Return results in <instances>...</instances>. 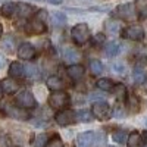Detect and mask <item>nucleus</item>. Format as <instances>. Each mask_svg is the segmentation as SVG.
I'll return each instance as SVG.
<instances>
[{
	"label": "nucleus",
	"instance_id": "f257e3e1",
	"mask_svg": "<svg viewBox=\"0 0 147 147\" xmlns=\"http://www.w3.org/2000/svg\"><path fill=\"white\" fill-rule=\"evenodd\" d=\"M71 35H72L74 43H75L77 46H82L90 38V30L85 24H77V25L72 28Z\"/></svg>",
	"mask_w": 147,
	"mask_h": 147
},
{
	"label": "nucleus",
	"instance_id": "f03ea898",
	"mask_svg": "<svg viewBox=\"0 0 147 147\" xmlns=\"http://www.w3.org/2000/svg\"><path fill=\"white\" fill-rule=\"evenodd\" d=\"M15 103H16V106L21 107V109H34V107L37 106V102H35V99H34V96H32L30 91H27V90H22V91H19V93L16 94Z\"/></svg>",
	"mask_w": 147,
	"mask_h": 147
},
{
	"label": "nucleus",
	"instance_id": "7ed1b4c3",
	"mask_svg": "<svg viewBox=\"0 0 147 147\" xmlns=\"http://www.w3.org/2000/svg\"><path fill=\"white\" fill-rule=\"evenodd\" d=\"M110 113H112V112H110V106L106 102H96L91 106V115H93V118L99 119V121L109 119Z\"/></svg>",
	"mask_w": 147,
	"mask_h": 147
},
{
	"label": "nucleus",
	"instance_id": "20e7f679",
	"mask_svg": "<svg viewBox=\"0 0 147 147\" xmlns=\"http://www.w3.org/2000/svg\"><path fill=\"white\" fill-rule=\"evenodd\" d=\"M69 103V96L65 91H55L53 94H50L49 97V106L53 109H63L65 106H68Z\"/></svg>",
	"mask_w": 147,
	"mask_h": 147
},
{
	"label": "nucleus",
	"instance_id": "39448f33",
	"mask_svg": "<svg viewBox=\"0 0 147 147\" xmlns=\"http://www.w3.org/2000/svg\"><path fill=\"white\" fill-rule=\"evenodd\" d=\"M122 37L131 41H140L144 38V30L141 25H129L122 31Z\"/></svg>",
	"mask_w": 147,
	"mask_h": 147
},
{
	"label": "nucleus",
	"instance_id": "423d86ee",
	"mask_svg": "<svg viewBox=\"0 0 147 147\" xmlns=\"http://www.w3.org/2000/svg\"><path fill=\"white\" fill-rule=\"evenodd\" d=\"M55 121L57 122L59 125L66 127V125H71V124H74V122L77 121V115H75V112H74V110H69V109L60 110L59 113H56Z\"/></svg>",
	"mask_w": 147,
	"mask_h": 147
},
{
	"label": "nucleus",
	"instance_id": "0eeeda50",
	"mask_svg": "<svg viewBox=\"0 0 147 147\" xmlns=\"http://www.w3.org/2000/svg\"><path fill=\"white\" fill-rule=\"evenodd\" d=\"M116 15L121 18V19H125V21H131L136 18V7L131 3H127V5H121L118 6L116 9Z\"/></svg>",
	"mask_w": 147,
	"mask_h": 147
},
{
	"label": "nucleus",
	"instance_id": "6e6552de",
	"mask_svg": "<svg viewBox=\"0 0 147 147\" xmlns=\"http://www.w3.org/2000/svg\"><path fill=\"white\" fill-rule=\"evenodd\" d=\"M37 52H35V47L30 43H22L19 47H18V56L19 59H24V60H32L35 57Z\"/></svg>",
	"mask_w": 147,
	"mask_h": 147
},
{
	"label": "nucleus",
	"instance_id": "1a4fd4ad",
	"mask_svg": "<svg viewBox=\"0 0 147 147\" xmlns=\"http://www.w3.org/2000/svg\"><path fill=\"white\" fill-rule=\"evenodd\" d=\"M96 138L97 136L91 131H87V132H81L77 141H78V147H91L93 144H96Z\"/></svg>",
	"mask_w": 147,
	"mask_h": 147
},
{
	"label": "nucleus",
	"instance_id": "9d476101",
	"mask_svg": "<svg viewBox=\"0 0 147 147\" xmlns=\"http://www.w3.org/2000/svg\"><path fill=\"white\" fill-rule=\"evenodd\" d=\"M19 87V84L13 80V78H3L2 81H0V90H2V93L5 94H12L15 93Z\"/></svg>",
	"mask_w": 147,
	"mask_h": 147
},
{
	"label": "nucleus",
	"instance_id": "9b49d317",
	"mask_svg": "<svg viewBox=\"0 0 147 147\" xmlns=\"http://www.w3.org/2000/svg\"><path fill=\"white\" fill-rule=\"evenodd\" d=\"M68 75L72 81H80L82 77H84V66L82 65H78V63H72L68 69Z\"/></svg>",
	"mask_w": 147,
	"mask_h": 147
},
{
	"label": "nucleus",
	"instance_id": "f8f14e48",
	"mask_svg": "<svg viewBox=\"0 0 147 147\" xmlns=\"http://www.w3.org/2000/svg\"><path fill=\"white\" fill-rule=\"evenodd\" d=\"M3 110H5V112L9 115V116H13V118H16V119H28L30 116L25 113V112H24V110H25V109H15L13 106H10V105H5L3 106Z\"/></svg>",
	"mask_w": 147,
	"mask_h": 147
},
{
	"label": "nucleus",
	"instance_id": "ddd939ff",
	"mask_svg": "<svg viewBox=\"0 0 147 147\" xmlns=\"http://www.w3.org/2000/svg\"><path fill=\"white\" fill-rule=\"evenodd\" d=\"M47 88L49 90H52V91H59V90H62L65 87V84L62 81V78L57 77V75H52V77H49L47 80Z\"/></svg>",
	"mask_w": 147,
	"mask_h": 147
},
{
	"label": "nucleus",
	"instance_id": "4468645a",
	"mask_svg": "<svg viewBox=\"0 0 147 147\" xmlns=\"http://www.w3.org/2000/svg\"><path fill=\"white\" fill-rule=\"evenodd\" d=\"M16 12L19 13L21 18H30V16L34 15L35 9L32 6L27 5V3H19V5H16Z\"/></svg>",
	"mask_w": 147,
	"mask_h": 147
},
{
	"label": "nucleus",
	"instance_id": "2eb2a0df",
	"mask_svg": "<svg viewBox=\"0 0 147 147\" xmlns=\"http://www.w3.org/2000/svg\"><path fill=\"white\" fill-rule=\"evenodd\" d=\"M9 72H10V75L13 78L25 77V68H24V65L19 63V62H13V63H12L10 68H9Z\"/></svg>",
	"mask_w": 147,
	"mask_h": 147
},
{
	"label": "nucleus",
	"instance_id": "dca6fc26",
	"mask_svg": "<svg viewBox=\"0 0 147 147\" xmlns=\"http://www.w3.org/2000/svg\"><path fill=\"white\" fill-rule=\"evenodd\" d=\"M127 146L128 147H143V137L138 132H131L127 137Z\"/></svg>",
	"mask_w": 147,
	"mask_h": 147
},
{
	"label": "nucleus",
	"instance_id": "f3484780",
	"mask_svg": "<svg viewBox=\"0 0 147 147\" xmlns=\"http://www.w3.org/2000/svg\"><path fill=\"white\" fill-rule=\"evenodd\" d=\"M119 50H121L119 43L110 41V43H107V46H106V49H105V53H106V56H109V57H115V56L119 53Z\"/></svg>",
	"mask_w": 147,
	"mask_h": 147
},
{
	"label": "nucleus",
	"instance_id": "a211bd4d",
	"mask_svg": "<svg viewBox=\"0 0 147 147\" xmlns=\"http://www.w3.org/2000/svg\"><path fill=\"white\" fill-rule=\"evenodd\" d=\"M46 31V25L44 22L40 21V19H34L31 24H30V32L32 34H41Z\"/></svg>",
	"mask_w": 147,
	"mask_h": 147
},
{
	"label": "nucleus",
	"instance_id": "6ab92c4d",
	"mask_svg": "<svg viewBox=\"0 0 147 147\" xmlns=\"http://www.w3.org/2000/svg\"><path fill=\"white\" fill-rule=\"evenodd\" d=\"M15 12H16V5L15 3H5L2 7H0V13H2L5 18L13 16Z\"/></svg>",
	"mask_w": 147,
	"mask_h": 147
},
{
	"label": "nucleus",
	"instance_id": "aec40b11",
	"mask_svg": "<svg viewBox=\"0 0 147 147\" xmlns=\"http://www.w3.org/2000/svg\"><path fill=\"white\" fill-rule=\"evenodd\" d=\"M2 47L5 49L7 53H13V50H15V40H13V37H12V35H6L5 38L2 40Z\"/></svg>",
	"mask_w": 147,
	"mask_h": 147
},
{
	"label": "nucleus",
	"instance_id": "412c9836",
	"mask_svg": "<svg viewBox=\"0 0 147 147\" xmlns=\"http://www.w3.org/2000/svg\"><path fill=\"white\" fill-rule=\"evenodd\" d=\"M90 71H91L93 75H100V74L103 72V65H102L100 60L93 59L90 62Z\"/></svg>",
	"mask_w": 147,
	"mask_h": 147
},
{
	"label": "nucleus",
	"instance_id": "4be33fe9",
	"mask_svg": "<svg viewBox=\"0 0 147 147\" xmlns=\"http://www.w3.org/2000/svg\"><path fill=\"white\" fill-rule=\"evenodd\" d=\"M113 85L115 84L110 81L109 78H100L99 81H97V87H99L100 90H103V91H110Z\"/></svg>",
	"mask_w": 147,
	"mask_h": 147
},
{
	"label": "nucleus",
	"instance_id": "5701e85b",
	"mask_svg": "<svg viewBox=\"0 0 147 147\" xmlns=\"http://www.w3.org/2000/svg\"><path fill=\"white\" fill-rule=\"evenodd\" d=\"M127 106L132 110V112H137L138 106H140V102H138V99H137L134 94H129V96L127 97Z\"/></svg>",
	"mask_w": 147,
	"mask_h": 147
},
{
	"label": "nucleus",
	"instance_id": "b1692460",
	"mask_svg": "<svg viewBox=\"0 0 147 147\" xmlns=\"http://www.w3.org/2000/svg\"><path fill=\"white\" fill-rule=\"evenodd\" d=\"M106 30H107V32H110V34H118L119 30H121V24H119L118 21L110 19V21L106 22Z\"/></svg>",
	"mask_w": 147,
	"mask_h": 147
},
{
	"label": "nucleus",
	"instance_id": "393cba45",
	"mask_svg": "<svg viewBox=\"0 0 147 147\" xmlns=\"http://www.w3.org/2000/svg\"><path fill=\"white\" fill-rule=\"evenodd\" d=\"M127 132L124 131V129H119V131H115L113 134H112V138H113V141H116V143H119V144H124V143H127Z\"/></svg>",
	"mask_w": 147,
	"mask_h": 147
},
{
	"label": "nucleus",
	"instance_id": "a878e982",
	"mask_svg": "<svg viewBox=\"0 0 147 147\" xmlns=\"http://www.w3.org/2000/svg\"><path fill=\"white\" fill-rule=\"evenodd\" d=\"M80 53L77 52V50H72V49H68V50L65 52V59L68 60V62H74V63H75L77 62V60H80Z\"/></svg>",
	"mask_w": 147,
	"mask_h": 147
},
{
	"label": "nucleus",
	"instance_id": "bb28decb",
	"mask_svg": "<svg viewBox=\"0 0 147 147\" xmlns=\"http://www.w3.org/2000/svg\"><path fill=\"white\" fill-rule=\"evenodd\" d=\"M53 24L56 27H63L66 24V16L62 12H56V13H53Z\"/></svg>",
	"mask_w": 147,
	"mask_h": 147
},
{
	"label": "nucleus",
	"instance_id": "cd10ccee",
	"mask_svg": "<svg viewBox=\"0 0 147 147\" xmlns=\"http://www.w3.org/2000/svg\"><path fill=\"white\" fill-rule=\"evenodd\" d=\"M25 75L32 78V80H37V78H40V72H38V69H37V66L27 65L25 66Z\"/></svg>",
	"mask_w": 147,
	"mask_h": 147
},
{
	"label": "nucleus",
	"instance_id": "c85d7f7f",
	"mask_svg": "<svg viewBox=\"0 0 147 147\" xmlns=\"http://www.w3.org/2000/svg\"><path fill=\"white\" fill-rule=\"evenodd\" d=\"M46 147H65V146H63V141L59 136H53L50 140H47Z\"/></svg>",
	"mask_w": 147,
	"mask_h": 147
},
{
	"label": "nucleus",
	"instance_id": "c756f323",
	"mask_svg": "<svg viewBox=\"0 0 147 147\" xmlns=\"http://www.w3.org/2000/svg\"><path fill=\"white\" fill-rule=\"evenodd\" d=\"M75 115L78 116V121H81V122H90L93 118V115L88 110H78V112H75Z\"/></svg>",
	"mask_w": 147,
	"mask_h": 147
},
{
	"label": "nucleus",
	"instance_id": "7c9ffc66",
	"mask_svg": "<svg viewBox=\"0 0 147 147\" xmlns=\"http://www.w3.org/2000/svg\"><path fill=\"white\" fill-rule=\"evenodd\" d=\"M47 134H38V136L35 137V141H34V147H46L47 144Z\"/></svg>",
	"mask_w": 147,
	"mask_h": 147
},
{
	"label": "nucleus",
	"instance_id": "2f4dec72",
	"mask_svg": "<svg viewBox=\"0 0 147 147\" xmlns=\"http://www.w3.org/2000/svg\"><path fill=\"white\" fill-rule=\"evenodd\" d=\"M105 41H106V35H105V34H102V32H99V34H96V35H93V37H91V43H93L94 46L105 44Z\"/></svg>",
	"mask_w": 147,
	"mask_h": 147
},
{
	"label": "nucleus",
	"instance_id": "473e14b6",
	"mask_svg": "<svg viewBox=\"0 0 147 147\" xmlns=\"http://www.w3.org/2000/svg\"><path fill=\"white\" fill-rule=\"evenodd\" d=\"M110 91H112L115 96H118V97H124V96H125V87H124L122 84H116V85H113Z\"/></svg>",
	"mask_w": 147,
	"mask_h": 147
},
{
	"label": "nucleus",
	"instance_id": "72a5a7b5",
	"mask_svg": "<svg viewBox=\"0 0 147 147\" xmlns=\"http://www.w3.org/2000/svg\"><path fill=\"white\" fill-rule=\"evenodd\" d=\"M137 6H138V12H140V18H146L147 16V2H144V0H138Z\"/></svg>",
	"mask_w": 147,
	"mask_h": 147
},
{
	"label": "nucleus",
	"instance_id": "f704fd0d",
	"mask_svg": "<svg viewBox=\"0 0 147 147\" xmlns=\"http://www.w3.org/2000/svg\"><path fill=\"white\" fill-rule=\"evenodd\" d=\"M143 75H144V71L140 66L134 69V80H136L137 82H141L143 81Z\"/></svg>",
	"mask_w": 147,
	"mask_h": 147
},
{
	"label": "nucleus",
	"instance_id": "c9c22d12",
	"mask_svg": "<svg viewBox=\"0 0 147 147\" xmlns=\"http://www.w3.org/2000/svg\"><path fill=\"white\" fill-rule=\"evenodd\" d=\"M113 69H115V72L116 74H125V66L124 65H121V63H116V65H113Z\"/></svg>",
	"mask_w": 147,
	"mask_h": 147
},
{
	"label": "nucleus",
	"instance_id": "e433bc0d",
	"mask_svg": "<svg viewBox=\"0 0 147 147\" xmlns=\"http://www.w3.org/2000/svg\"><path fill=\"white\" fill-rule=\"evenodd\" d=\"M63 0H49V3H52V5H60Z\"/></svg>",
	"mask_w": 147,
	"mask_h": 147
},
{
	"label": "nucleus",
	"instance_id": "4c0bfd02",
	"mask_svg": "<svg viewBox=\"0 0 147 147\" xmlns=\"http://www.w3.org/2000/svg\"><path fill=\"white\" fill-rule=\"evenodd\" d=\"M3 65H5V59L0 56V68H3Z\"/></svg>",
	"mask_w": 147,
	"mask_h": 147
},
{
	"label": "nucleus",
	"instance_id": "58836bf2",
	"mask_svg": "<svg viewBox=\"0 0 147 147\" xmlns=\"http://www.w3.org/2000/svg\"><path fill=\"white\" fill-rule=\"evenodd\" d=\"M143 87H144V90L147 91V78H146V80L143 81Z\"/></svg>",
	"mask_w": 147,
	"mask_h": 147
},
{
	"label": "nucleus",
	"instance_id": "ea45409f",
	"mask_svg": "<svg viewBox=\"0 0 147 147\" xmlns=\"http://www.w3.org/2000/svg\"><path fill=\"white\" fill-rule=\"evenodd\" d=\"M2 34H3V27H2V24H0V38H2Z\"/></svg>",
	"mask_w": 147,
	"mask_h": 147
},
{
	"label": "nucleus",
	"instance_id": "a19ab883",
	"mask_svg": "<svg viewBox=\"0 0 147 147\" xmlns=\"http://www.w3.org/2000/svg\"><path fill=\"white\" fill-rule=\"evenodd\" d=\"M146 125H147V119H146Z\"/></svg>",
	"mask_w": 147,
	"mask_h": 147
}]
</instances>
